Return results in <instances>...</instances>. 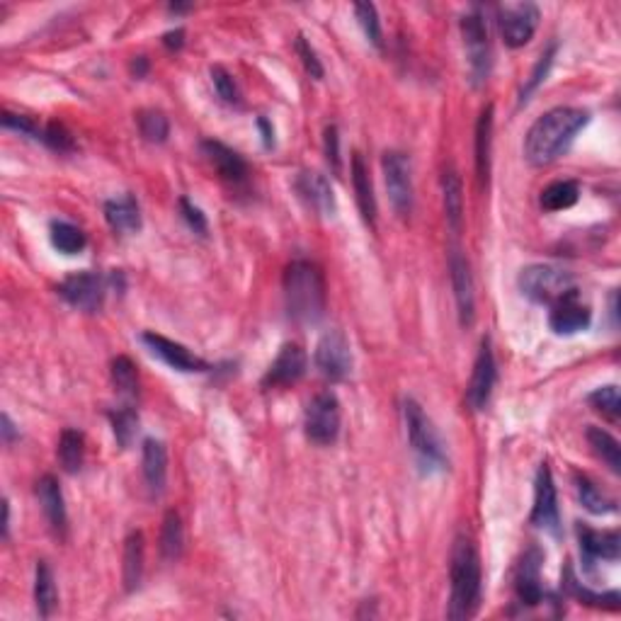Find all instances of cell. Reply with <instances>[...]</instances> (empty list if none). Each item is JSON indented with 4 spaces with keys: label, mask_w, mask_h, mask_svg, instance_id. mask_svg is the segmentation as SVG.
I'll return each instance as SVG.
<instances>
[{
    "label": "cell",
    "mask_w": 621,
    "mask_h": 621,
    "mask_svg": "<svg viewBox=\"0 0 621 621\" xmlns=\"http://www.w3.org/2000/svg\"><path fill=\"white\" fill-rule=\"evenodd\" d=\"M588 122L590 115L580 107H553L543 112L524 136V158L536 168L553 163L566 153Z\"/></svg>",
    "instance_id": "6da1fadb"
},
{
    "label": "cell",
    "mask_w": 621,
    "mask_h": 621,
    "mask_svg": "<svg viewBox=\"0 0 621 621\" xmlns=\"http://www.w3.org/2000/svg\"><path fill=\"white\" fill-rule=\"evenodd\" d=\"M284 303L289 319L313 326L326 313V277L316 263L294 260L284 272Z\"/></svg>",
    "instance_id": "7a4b0ae2"
},
{
    "label": "cell",
    "mask_w": 621,
    "mask_h": 621,
    "mask_svg": "<svg viewBox=\"0 0 621 621\" xmlns=\"http://www.w3.org/2000/svg\"><path fill=\"white\" fill-rule=\"evenodd\" d=\"M450 580H451V598L447 616L454 621L471 619L481 607V559L471 539L459 536L451 549L450 563Z\"/></svg>",
    "instance_id": "3957f363"
},
{
    "label": "cell",
    "mask_w": 621,
    "mask_h": 621,
    "mask_svg": "<svg viewBox=\"0 0 621 621\" xmlns=\"http://www.w3.org/2000/svg\"><path fill=\"white\" fill-rule=\"evenodd\" d=\"M405 427H408V440H411L412 454L418 459L422 471L432 474V471H442L447 464V454H444L442 440L437 435L432 420L427 418L425 411L420 408L418 401L408 398L405 401Z\"/></svg>",
    "instance_id": "277c9868"
},
{
    "label": "cell",
    "mask_w": 621,
    "mask_h": 621,
    "mask_svg": "<svg viewBox=\"0 0 621 621\" xmlns=\"http://www.w3.org/2000/svg\"><path fill=\"white\" fill-rule=\"evenodd\" d=\"M517 284L527 299L536 303H549V306L561 301L563 296L578 292L573 274L561 270V267H553V264H529L520 272Z\"/></svg>",
    "instance_id": "5b68a950"
},
{
    "label": "cell",
    "mask_w": 621,
    "mask_h": 621,
    "mask_svg": "<svg viewBox=\"0 0 621 621\" xmlns=\"http://www.w3.org/2000/svg\"><path fill=\"white\" fill-rule=\"evenodd\" d=\"M303 427H306V437L313 444H333L340 435V403L330 391H323L319 396L310 398L306 405V415H303Z\"/></svg>",
    "instance_id": "8992f818"
},
{
    "label": "cell",
    "mask_w": 621,
    "mask_h": 621,
    "mask_svg": "<svg viewBox=\"0 0 621 621\" xmlns=\"http://www.w3.org/2000/svg\"><path fill=\"white\" fill-rule=\"evenodd\" d=\"M384 182H386L388 199L398 217H408L412 211V175L411 161L398 151H386L381 158Z\"/></svg>",
    "instance_id": "52a82bcc"
},
{
    "label": "cell",
    "mask_w": 621,
    "mask_h": 621,
    "mask_svg": "<svg viewBox=\"0 0 621 621\" xmlns=\"http://www.w3.org/2000/svg\"><path fill=\"white\" fill-rule=\"evenodd\" d=\"M461 37H464L466 56H468L474 83H483L490 73V44L488 24H486V17L478 10L461 17Z\"/></svg>",
    "instance_id": "ba28073f"
},
{
    "label": "cell",
    "mask_w": 621,
    "mask_h": 621,
    "mask_svg": "<svg viewBox=\"0 0 621 621\" xmlns=\"http://www.w3.org/2000/svg\"><path fill=\"white\" fill-rule=\"evenodd\" d=\"M542 13L534 3H514V5H503L497 23H500V34H503L505 44L510 49H520L529 44V39L534 37L536 27H539Z\"/></svg>",
    "instance_id": "9c48e42d"
},
{
    "label": "cell",
    "mask_w": 621,
    "mask_h": 621,
    "mask_svg": "<svg viewBox=\"0 0 621 621\" xmlns=\"http://www.w3.org/2000/svg\"><path fill=\"white\" fill-rule=\"evenodd\" d=\"M316 366L330 381H342L352 372V349L342 330H328L316 348Z\"/></svg>",
    "instance_id": "30bf717a"
},
{
    "label": "cell",
    "mask_w": 621,
    "mask_h": 621,
    "mask_svg": "<svg viewBox=\"0 0 621 621\" xmlns=\"http://www.w3.org/2000/svg\"><path fill=\"white\" fill-rule=\"evenodd\" d=\"M534 507H532V524L543 532L559 534L561 514H559V497H556V486H553L551 466L543 461L539 466L534 483Z\"/></svg>",
    "instance_id": "8fae6325"
},
{
    "label": "cell",
    "mask_w": 621,
    "mask_h": 621,
    "mask_svg": "<svg viewBox=\"0 0 621 621\" xmlns=\"http://www.w3.org/2000/svg\"><path fill=\"white\" fill-rule=\"evenodd\" d=\"M497 369H496V357H493V349H490V340L481 342V349H478V357H476L474 374H471V381H468V388H466V401L474 411H486L490 396H493V388H496Z\"/></svg>",
    "instance_id": "7c38bea8"
},
{
    "label": "cell",
    "mask_w": 621,
    "mask_h": 621,
    "mask_svg": "<svg viewBox=\"0 0 621 621\" xmlns=\"http://www.w3.org/2000/svg\"><path fill=\"white\" fill-rule=\"evenodd\" d=\"M59 294L80 310H97L105 299V280L97 272H76L61 282Z\"/></svg>",
    "instance_id": "4fadbf2b"
},
{
    "label": "cell",
    "mask_w": 621,
    "mask_h": 621,
    "mask_svg": "<svg viewBox=\"0 0 621 621\" xmlns=\"http://www.w3.org/2000/svg\"><path fill=\"white\" fill-rule=\"evenodd\" d=\"M141 340H144V345L151 349V355H155L158 359H163L165 365L171 366V369H175V372L192 374L207 372V369H209V365H207L202 357H197V355H192L185 345H180V342L175 340H168L163 335L144 333Z\"/></svg>",
    "instance_id": "5bb4252c"
},
{
    "label": "cell",
    "mask_w": 621,
    "mask_h": 621,
    "mask_svg": "<svg viewBox=\"0 0 621 621\" xmlns=\"http://www.w3.org/2000/svg\"><path fill=\"white\" fill-rule=\"evenodd\" d=\"M306 365H309L306 352L296 342H287V345H282L280 355L274 357V362H272L267 374H264L263 386H292V384H296L306 374Z\"/></svg>",
    "instance_id": "9a60e30c"
},
{
    "label": "cell",
    "mask_w": 621,
    "mask_h": 621,
    "mask_svg": "<svg viewBox=\"0 0 621 621\" xmlns=\"http://www.w3.org/2000/svg\"><path fill=\"white\" fill-rule=\"evenodd\" d=\"M451 272V287H454V299H457L459 320L461 326H471L476 319V294H474V277H471V267L466 263V257L454 250L450 257Z\"/></svg>",
    "instance_id": "2e32d148"
},
{
    "label": "cell",
    "mask_w": 621,
    "mask_h": 621,
    "mask_svg": "<svg viewBox=\"0 0 621 621\" xmlns=\"http://www.w3.org/2000/svg\"><path fill=\"white\" fill-rule=\"evenodd\" d=\"M592 323V310L590 306H585L578 299V292L563 296L561 301H556L551 306V313H549V326L556 335H575L590 328Z\"/></svg>",
    "instance_id": "e0dca14e"
},
{
    "label": "cell",
    "mask_w": 621,
    "mask_h": 621,
    "mask_svg": "<svg viewBox=\"0 0 621 621\" xmlns=\"http://www.w3.org/2000/svg\"><path fill=\"white\" fill-rule=\"evenodd\" d=\"M580 553L585 566L592 568L598 561H619V532H598L590 527H578Z\"/></svg>",
    "instance_id": "ac0fdd59"
},
{
    "label": "cell",
    "mask_w": 621,
    "mask_h": 621,
    "mask_svg": "<svg viewBox=\"0 0 621 621\" xmlns=\"http://www.w3.org/2000/svg\"><path fill=\"white\" fill-rule=\"evenodd\" d=\"M202 153L214 165V171L231 185H241L248 180V163L243 161L241 153H236L221 141H202Z\"/></svg>",
    "instance_id": "d6986e66"
},
{
    "label": "cell",
    "mask_w": 621,
    "mask_h": 621,
    "mask_svg": "<svg viewBox=\"0 0 621 621\" xmlns=\"http://www.w3.org/2000/svg\"><path fill=\"white\" fill-rule=\"evenodd\" d=\"M296 192H299L303 202L309 204V209H313L320 217H333L335 214V194L326 175L301 172L296 178Z\"/></svg>",
    "instance_id": "ffe728a7"
},
{
    "label": "cell",
    "mask_w": 621,
    "mask_h": 621,
    "mask_svg": "<svg viewBox=\"0 0 621 621\" xmlns=\"http://www.w3.org/2000/svg\"><path fill=\"white\" fill-rule=\"evenodd\" d=\"M144 481L151 496H163L165 481H168V451L165 444L158 440L144 442Z\"/></svg>",
    "instance_id": "44dd1931"
},
{
    "label": "cell",
    "mask_w": 621,
    "mask_h": 621,
    "mask_svg": "<svg viewBox=\"0 0 621 621\" xmlns=\"http://www.w3.org/2000/svg\"><path fill=\"white\" fill-rule=\"evenodd\" d=\"M37 497L39 503H42V510H44V517H47L49 524H51V529H54L56 534H66L69 517H66L61 486H59V481H56L54 476H44V478L37 483Z\"/></svg>",
    "instance_id": "7402d4cb"
},
{
    "label": "cell",
    "mask_w": 621,
    "mask_h": 621,
    "mask_svg": "<svg viewBox=\"0 0 621 621\" xmlns=\"http://www.w3.org/2000/svg\"><path fill=\"white\" fill-rule=\"evenodd\" d=\"M105 218H107L109 228L122 236L136 233L141 228V209L139 202L132 194H122L115 199L105 202Z\"/></svg>",
    "instance_id": "603a6c76"
},
{
    "label": "cell",
    "mask_w": 621,
    "mask_h": 621,
    "mask_svg": "<svg viewBox=\"0 0 621 621\" xmlns=\"http://www.w3.org/2000/svg\"><path fill=\"white\" fill-rule=\"evenodd\" d=\"M539 566H542V553L532 549V551L522 559L520 573H517V598L522 605L534 607L543 602V588H542V575H539Z\"/></svg>",
    "instance_id": "cb8c5ba5"
},
{
    "label": "cell",
    "mask_w": 621,
    "mask_h": 621,
    "mask_svg": "<svg viewBox=\"0 0 621 621\" xmlns=\"http://www.w3.org/2000/svg\"><path fill=\"white\" fill-rule=\"evenodd\" d=\"M352 185H355V197H357V207L362 211V218L366 224H376V199H374L372 175L366 168L365 158L359 153L352 155Z\"/></svg>",
    "instance_id": "d4e9b609"
},
{
    "label": "cell",
    "mask_w": 621,
    "mask_h": 621,
    "mask_svg": "<svg viewBox=\"0 0 621 621\" xmlns=\"http://www.w3.org/2000/svg\"><path fill=\"white\" fill-rule=\"evenodd\" d=\"M490 144H493V105L483 107L478 125H476V172H478L481 185H488Z\"/></svg>",
    "instance_id": "484cf974"
},
{
    "label": "cell",
    "mask_w": 621,
    "mask_h": 621,
    "mask_svg": "<svg viewBox=\"0 0 621 621\" xmlns=\"http://www.w3.org/2000/svg\"><path fill=\"white\" fill-rule=\"evenodd\" d=\"M56 582H54V573L51 568L39 561L37 570H34V602H37V612L42 619H49L51 612L56 609Z\"/></svg>",
    "instance_id": "4316f807"
},
{
    "label": "cell",
    "mask_w": 621,
    "mask_h": 621,
    "mask_svg": "<svg viewBox=\"0 0 621 621\" xmlns=\"http://www.w3.org/2000/svg\"><path fill=\"white\" fill-rule=\"evenodd\" d=\"M578 199H580V185L575 180H556L543 190L539 204L546 211H563L570 209Z\"/></svg>",
    "instance_id": "83f0119b"
},
{
    "label": "cell",
    "mask_w": 621,
    "mask_h": 621,
    "mask_svg": "<svg viewBox=\"0 0 621 621\" xmlns=\"http://www.w3.org/2000/svg\"><path fill=\"white\" fill-rule=\"evenodd\" d=\"M59 464L66 474H76L83 466V459H86V440L78 430H63L61 440H59Z\"/></svg>",
    "instance_id": "f1b7e54d"
},
{
    "label": "cell",
    "mask_w": 621,
    "mask_h": 621,
    "mask_svg": "<svg viewBox=\"0 0 621 621\" xmlns=\"http://www.w3.org/2000/svg\"><path fill=\"white\" fill-rule=\"evenodd\" d=\"M144 575V536L141 532H132L125 542V588L129 592L136 590Z\"/></svg>",
    "instance_id": "f546056e"
},
{
    "label": "cell",
    "mask_w": 621,
    "mask_h": 621,
    "mask_svg": "<svg viewBox=\"0 0 621 621\" xmlns=\"http://www.w3.org/2000/svg\"><path fill=\"white\" fill-rule=\"evenodd\" d=\"M49 238H51V246L63 255H76V253L86 248L88 243L86 233L80 231L78 226L69 224V221H54L51 228H49Z\"/></svg>",
    "instance_id": "4dcf8cb0"
},
{
    "label": "cell",
    "mask_w": 621,
    "mask_h": 621,
    "mask_svg": "<svg viewBox=\"0 0 621 621\" xmlns=\"http://www.w3.org/2000/svg\"><path fill=\"white\" fill-rule=\"evenodd\" d=\"M444 190V211H447V224L454 233L461 228V211H464V197H461V180L454 171H447L442 178Z\"/></svg>",
    "instance_id": "1f68e13d"
},
{
    "label": "cell",
    "mask_w": 621,
    "mask_h": 621,
    "mask_svg": "<svg viewBox=\"0 0 621 621\" xmlns=\"http://www.w3.org/2000/svg\"><path fill=\"white\" fill-rule=\"evenodd\" d=\"M588 442H590L592 451H595V454H598V457L609 466V468H612L614 474H619L621 471L619 442H616V440H614L607 430H602V427H588Z\"/></svg>",
    "instance_id": "d6a6232c"
},
{
    "label": "cell",
    "mask_w": 621,
    "mask_h": 621,
    "mask_svg": "<svg viewBox=\"0 0 621 621\" xmlns=\"http://www.w3.org/2000/svg\"><path fill=\"white\" fill-rule=\"evenodd\" d=\"M182 546H185V529H182V520L175 510L165 514L163 529H161V553L163 559L175 561L180 559L182 553Z\"/></svg>",
    "instance_id": "836d02e7"
},
{
    "label": "cell",
    "mask_w": 621,
    "mask_h": 621,
    "mask_svg": "<svg viewBox=\"0 0 621 621\" xmlns=\"http://www.w3.org/2000/svg\"><path fill=\"white\" fill-rule=\"evenodd\" d=\"M575 488H578V497H580L582 507L588 510V513L592 514H609L616 510V505H614L612 497H607L602 490L595 486V483L590 481V478H585V476H578V481H575Z\"/></svg>",
    "instance_id": "e575fe53"
},
{
    "label": "cell",
    "mask_w": 621,
    "mask_h": 621,
    "mask_svg": "<svg viewBox=\"0 0 621 621\" xmlns=\"http://www.w3.org/2000/svg\"><path fill=\"white\" fill-rule=\"evenodd\" d=\"M139 132L141 136L148 141V144H163L171 134V125H168V116L158 109H141L139 116Z\"/></svg>",
    "instance_id": "d590c367"
},
{
    "label": "cell",
    "mask_w": 621,
    "mask_h": 621,
    "mask_svg": "<svg viewBox=\"0 0 621 621\" xmlns=\"http://www.w3.org/2000/svg\"><path fill=\"white\" fill-rule=\"evenodd\" d=\"M109 420H112V430H115L119 447H129L134 437H136V430H139V415H136V411H134L132 405H122V408L109 412Z\"/></svg>",
    "instance_id": "8d00e7d4"
},
{
    "label": "cell",
    "mask_w": 621,
    "mask_h": 621,
    "mask_svg": "<svg viewBox=\"0 0 621 621\" xmlns=\"http://www.w3.org/2000/svg\"><path fill=\"white\" fill-rule=\"evenodd\" d=\"M112 381L115 388L126 398H134L139 394V374L129 357H116L112 362Z\"/></svg>",
    "instance_id": "74e56055"
},
{
    "label": "cell",
    "mask_w": 621,
    "mask_h": 621,
    "mask_svg": "<svg viewBox=\"0 0 621 621\" xmlns=\"http://www.w3.org/2000/svg\"><path fill=\"white\" fill-rule=\"evenodd\" d=\"M566 588L570 590L575 599H580L585 605H595V607H605V609H619V592H605V595H592L590 590L580 588V582L575 580L573 573L566 570Z\"/></svg>",
    "instance_id": "f35d334b"
},
{
    "label": "cell",
    "mask_w": 621,
    "mask_h": 621,
    "mask_svg": "<svg viewBox=\"0 0 621 621\" xmlns=\"http://www.w3.org/2000/svg\"><path fill=\"white\" fill-rule=\"evenodd\" d=\"M588 401H590L592 408H595V411H598V412H602L605 418L619 420L621 398H619V388H616V386H602V388H598V391H592Z\"/></svg>",
    "instance_id": "ab89813d"
},
{
    "label": "cell",
    "mask_w": 621,
    "mask_h": 621,
    "mask_svg": "<svg viewBox=\"0 0 621 621\" xmlns=\"http://www.w3.org/2000/svg\"><path fill=\"white\" fill-rule=\"evenodd\" d=\"M355 15L359 20V27L365 32V37L372 42L374 47H381V23L376 15V8L372 3H357L355 5Z\"/></svg>",
    "instance_id": "60d3db41"
},
{
    "label": "cell",
    "mask_w": 621,
    "mask_h": 621,
    "mask_svg": "<svg viewBox=\"0 0 621 621\" xmlns=\"http://www.w3.org/2000/svg\"><path fill=\"white\" fill-rule=\"evenodd\" d=\"M42 141L47 144L49 148H54L59 153H70L76 148V141L70 136V132L59 122H51L42 129Z\"/></svg>",
    "instance_id": "b9f144b4"
},
{
    "label": "cell",
    "mask_w": 621,
    "mask_h": 621,
    "mask_svg": "<svg viewBox=\"0 0 621 621\" xmlns=\"http://www.w3.org/2000/svg\"><path fill=\"white\" fill-rule=\"evenodd\" d=\"M211 83H214L218 97H221L226 105H238V102H241V93H238V88H236V80H233V76L226 69L214 66V69H211Z\"/></svg>",
    "instance_id": "7bdbcfd3"
},
{
    "label": "cell",
    "mask_w": 621,
    "mask_h": 621,
    "mask_svg": "<svg viewBox=\"0 0 621 621\" xmlns=\"http://www.w3.org/2000/svg\"><path fill=\"white\" fill-rule=\"evenodd\" d=\"M296 54H299V59H301V63H303V69H306V73H309L310 78H316V80H320V78H323V63H320L319 54H316V49L310 47L303 34H299V37H296Z\"/></svg>",
    "instance_id": "ee69618b"
},
{
    "label": "cell",
    "mask_w": 621,
    "mask_h": 621,
    "mask_svg": "<svg viewBox=\"0 0 621 621\" xmlns=\"http://www.w3.org/2000/svg\"><path fill=\"white\" fill-rule=\"evenodd\" d=\"M553 54H556V47H549V51L539 59V63H536L534 70H532V76H529L527 86L522 88V102H527L529 95L534 93L536 88L542 86L543 80H546V73H549V69H551V63H553Z\"/></svg>",
    "instance_id": "f6af8a7d"
},
{
    "label": "cell",
    "mask_w": 621,
    "mask_h": 621,
    "mask_svg": "<svg viewBox=\"0 0 621 621\" xmlns=\"http://www.w3.org/2000/svg\"><path fill=\"white\" fill-rule=\"evenodd\" d=\"M180 211H182V218H185L187 226H190L194 233L207 236V231H209V224H207V217H204L199 207H194V204L190 202L187 197H182V199H180Z\"/></svg>",
    "instance_id": "bcb514c9"
},
{
    "label": "cell",
    "mask_w": 621,
    "mask_h": 621,
    "mask_svg": "<svg viewBox=\"0 0 621 621\" xmlns=\"http://www.w3.org/2000/svg\"><path fill=\"white\" fill-rule=\"evenodd\" d=\"M323 148H326V161L333 168V172L340 175L342 161H340V136H338V126H328L326 139H323Z\"/></svg>",
    "instance_id": "7dc6e473"
},
{
    "label": "cell",
    "mask_w": 621,
    "mask_h": 621,
    "mask_svg": "<svg viewBox=\"0 0 621 621\" xmlns=\"http://www.w3.org/2000/svg\"><path fill=\"white\" fill-rule=\"evenodd\" d=\"M3 125L8 129H15V132L24 134V136H34V139H42V129H39L30 116L23 115H10V112H3Z\"/></svg>",
    "instance_id": "c3c4849f"
},
{
    "label": "cell",
    "mask_w": 621,
    "mask_h": 621,
    "mask_svg": "<svg viewBox=\"0 0 621 621\" xmlns=\"http://www.w3.org/2000/svg\"><path fill=\"white\" fill-rule=\"evenodd\" d=\"M0 422H3V427H0V430H3V442H5V444L15 442L17 430H15V425H13V420H10L8 415L3 412V420H0Z\"/></svg>",
    "instance_id": "681fc988"
},
{
    "label": "cell",
    "mask_w": 621,
    "mask_h": 621,
    "mask_svg": "<svg viewBox=\"0 0 621 621\" xmlns=\"http://www.w3.org/2000/svg\"><path fill=\"white\" fill-rule=\"evenodd\" d=\"M257 126H260V132H263L264 146H267V148L274 146V129H272V126H270V122H267L264 116H260V119H257Z\"/></svg>",
    "instance_id": "f907efd6"
},
{
    "label": "cell",
    "mask_w": 621,
    "mask_h": 621,
    "mask_svg": "<svg viewBox=\"0 0 621 621\" xmlns=\"http://www.w3.org/2000/svg\"><path fill=\"white\" fill-rule=\"evenodd\" d=\"M182 37H185V32L182 30H175V32H168L163 37V44L168 49H180L182 47Z\"/></svg>",
    "instance_id": "816d5d0a"
},
{
    "label": "cell",
    "mask_w": 621,
    "mask_h": 621,
    "mask_svg": "<svg viewBox=\"0 0 621 621\" xmlns=\"http://www.w3.org/2000/svg\"><path fill=\"white\" fill-rule=\"evenodd\" d=\"M146 69H148V61H146V59H144V56H139V59H136V61L132 63V70H134V76H136V78L146 76Z\"/></svg>",
    "instance_id": "f5cc1de1"
},
{
    "label": "cell",
    "mask_w": 621,
    "mask_h": 621,
    "mask_svg": "<svg viewBox=\"0 0 621 621\" xmlns=\"http://www.w3.org/2000/svg\"><path fill=\"white\" fill-rule=\"evenodd\" d=\"M3 513H5V517H3V534L8 536V529H10V505H8V500L3 503Z\"/></svg>",
    "instance_id": "db71d44e"
}]
</instances>
